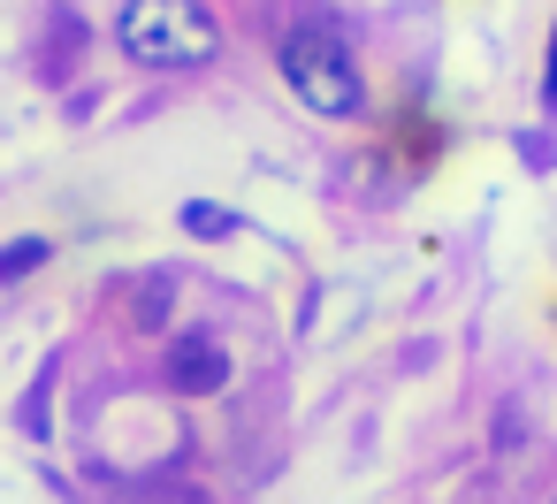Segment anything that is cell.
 Segmentation results:
<instances>
[{
  "instance_id": "cell-1",
  "label": "cell",
  "mask_w": 557,
  "mask_h": 504,
  "mask_svg": "<svg viewBox=\"0 0 557 504\" xmlns=\"http://www.w3.org/2000/svg\"><path fill=\"white\" fill-rule=\"evenodd\" d=\"M115 39L146 70H199V62H214L222 24H214V9H199V0H123Z\"/></svg>"
},
{
  "instance_id": "cell-2",
  "label": "cell",
  "mask_w": 557,
  "mask_h": 504,
  "mask_svg": "<svg viewBox=\"0 0 557 504\" xmlns=\"http://www.w3.org/2000/svg\"><path fill=\"white\" fill-rule=\"evenodd\" d=\"M283 85L313 108V115H329V123H351L359 108H367V85H359V62H351V47L336 39V32H321V24H298L290 39H283Z\"/></svg>"
},
{
  "instance_id": "cell-3",
  "label": "cell",
  "mask_w": 557,
  "mask_h": 504,
  "mask_svg": "<svg viewBox=\"0 0 557 504\" xmlns=\"http://www.w3.org/2000/svg\"><path fill=\"white\" fill-rule=\"evenodd\" d=\"M222 382H230V352H222L214 336H176V344H169V390L207 397V390H222Z\"/></svg>"
},
{
  "instance_id": "cell-4",
  "label": "cell",
  "mask_w": 557,
  "mask_h": 504,
  "mask_svg": "<svg viewBox=\"0 0 557 504\" xmlns=\"http://www.w3.org/2000/svg\"><path fill=\"white\" fill-rule=\"evenodd\" d=\"M184 230H191V237H230V230H237V214H230V207H214V199H191V207H184Z\"/></svg>"
},
{
  "instance_id": "cell-5",
  "label": "cell",
  "mask_w": 557,
  "mask_h": 504,
  "mask_svg": "<svg viewBox=\"0 0 557 504\" xmlns=\"http://www.w3.org/2000/svg\"><path fill=\"white\" fill-rule=\"evenodd\" d=\"M32 268H47V237H24V245L0 253V283H16V275H32Z\"/></svg>"
},
{
  "instance_id": "cell-6",
  "label": "cell",
  "mask_w": 557,
  "mask_h": 504,
  "mask_svg": "<svg viewBox=\"0 0 557 504\" xmlns=\"http://www.w3.org/2000/svg\"><path fill=\"white\" fill-rule=\"evenodd\" d=\"M549 100H557V47H549Z\"/></svg>"
}]
</instances>
